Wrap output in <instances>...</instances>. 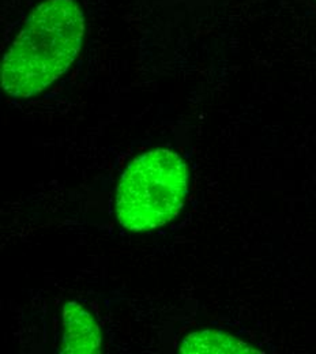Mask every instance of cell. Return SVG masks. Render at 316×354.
Returning <instances> with one entry per match:
<instances>
[{"mask_svg":"<svg viewBox=\"0 0 316 354\" xmlns=\"http://www.w3.org/2000/svg\"><path fill=\"white\" fill-rule=\"evenodd\" d=\"M85 33V14L75 0L39 4L3 56V90L12 98L43 93L75 62Z\"/></svg>","mask_w":316,"mask_h":354,"instance_id":"6da1fadb","label":"cell"},{"mask_svg":"<svg viewBox=\"0 0 316 354\" xmlns=\"http://www.w3.org/2000/svg\"><path fill=\"white\" fill-rule=\"evenodd\" d=\"M188 194V167L178 153L154 149L138 156L116 192V214L133 232L154 230L175 220Z\"/></svg>","mask_w":316,"mask_h":354,"instance_id":"7a4b0ae2","label":"cell"},{"mask_svg":"<svg viewBox=\"0 0 316 354\" xmlns=\"http://www.w3.org/2000/svg\"><path fill=\"white\" fill-rule=\"evenodd\" d=\"M63 342L60 352L66 354L100 353L102 331L89 310L77 301L63 307Z\"/></svg>","mask_w":316,"mask_h":354,"instance_id":"3957f363","label":"cell"},{"mask_svg":"<svg viewBox=\"0 0 316 354\" xmlns=\"http://www.w3.org/2000/svg\"><path fill=\"white\" fill-rule=\"evenodd\" d=\"M184 354H262L258 348L219 330H199L188 334L179 346Z\"/></svg>","mask_w":316,"mask_h":354,"instance_id":"277c9868","label":"cell"}]
</instances>
